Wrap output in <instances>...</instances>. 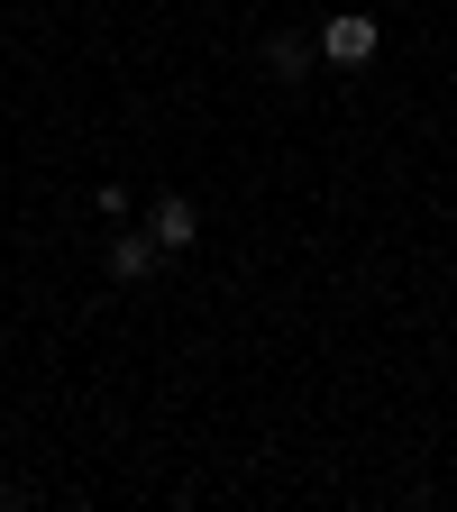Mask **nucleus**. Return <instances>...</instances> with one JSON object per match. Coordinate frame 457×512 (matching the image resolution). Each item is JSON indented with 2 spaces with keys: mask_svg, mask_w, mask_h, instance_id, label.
Instances as JSON below:
<instances>
[{
  "mask_svg": "<svg viewBox=\"0 0 457 512\" xmlns=\"http://www.w3.org/2000/svg\"><path fill=\"white\" fill-rule=\"evenodd\" d=\"M375 46H384V28H375L366 10H339L330 28H320V55H330V64H366Z\"/></svg>",
  "mask_w": 457,
  "mask_h": 512,
  "instance_id": "nucleus-1",
  "label": "nucleus"
},
{
  "mask_svg": "<svg viewBox=\"0 0 457 512\" xmlns=\"http://www.w3.org/2000/svg\"><path fill=\"white\" fill-rule=\"evenodd\" d=\"M156 256H165L156 229H119V238H110V284H147V275H156Z\"/></svg>",
  "mask_w": 457,
  "mask_h": 512,
  "instance_id": "nucleus-2",
  "label": "nucleus"
},
{
  "mask_svg": "<svg viewBox=\"0 0 457 512\" xmlns=\"http://www.w3.org/2000/svg\"><path fill=\"white\" fill-rule=\"evenodd\" d=\"M147 229H156V247L174 256V247H192V238H202V211H192V202H183V192H165V202L147 211Z\"/></svg>",
  "mask_w": 457,
  "mask_h": 512,
  "instance_id": "nucleus-3",
  "label": "nucleus"
},
{
  "mask_svg": "<svg viewBox=\"0 0 457 512\" xmlns=\"http://www.w3.org/2000/svg\"><path fill=\"white\" fill-rule=\"evenodd\" d=\"M266 74L275 83H302L311 74V37H266Z\"/></svg>",
  "mask_w": 457,
  "mask_h": 512,
  "instance_id": "nucleus-4",
  "label": "nucleus"
}]
</instances>
